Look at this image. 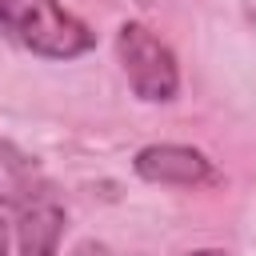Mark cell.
Returning a JSON list of instances; mask_svg holds the SVG:
<instances>
[{
    "instance_id": "6da1fadb",
    "label": "cell",
    "mask_w": 256,
    "mask_h": 256,
    "mask_svg": "<svg viewBox=\"0 0 256 256\" xmlns=\"http://www.w3.org/2000/svg\"><path fill=\"white\" fill-rule=\"evenodd\" d=\"M0 32L44 60H76L96 48V32L60 0H0Z\"/></svg>"
},
{
    "instance_id": "7a4b0ae2",
    "label": "cell",
    "mask_w": 256,
    "mask_h": 256,
    "mask_svg": "<svg viewBox=\"0 0 256 256\" xmlns=\"http://www.w3.org/2000/svg\"><path fill=\"white\" fill-rule=\"evenodd\" d=\"M116 60L132 84V92L144 104H168L180 92V64L172 48L148 28V24H120L116 32Z\"/></svg>"
},
{
    "instance_id": "3957f363",
    "label": "cell",
    "mask_w": 256,
    "mask_h": 256,
    "mask_svg": "<svg viewBox=\"0 0 256 256\" xmlns=\"http://www.w3.org/2000/svg\"><path fill=\"white\" fill-rule=\"evenodd\" d=\"M132 172L148 184H180V188L216 180V164L192 144H148L136 152Z\"/></svg>"
},
{
    "instance_id": "277c9868",
    "label": "cell",
    "mask_w": 256,
    "mask_h": 256,
    "mask_svg": "<svg viewBox=\"0 0 256 256\" xmlns=\"http://www.w3.org/2000/svg\"><path fill=\"white\" fill-rule=\"evenodd\" d=\"M60 236H64V208L52 200V192L20 204V216H16L20 256H56Z\"/></svg>"
},
{
    "instance_id": "5b68a950",
    "label": "cell",
    "mask_w": 256,
    "mask_h": 256,
    "mask_svg": "<svg viewBox=\"0 0 256 256\" xmlns=\"http://www.w3.org/2000/svg\"><path fill=\"white\" fill-rule=\"evenodd\" d=\"M44 192H48V184H44L36 160L24 156L16 144L0 140V204H4V208H8V204L20 208V204H28V200H36V196H44Z\"/></svg>"
},
{
    "instance_id": "8992f818",
    "label": "cell",
    "mask_w": 256,
    "mask_h": 256,
    "mask_svg": "<svg viewBox=\"0 0 256 256\" xmlns=\"http://www.w3.org/2000/svg\"><path fill=\"white\" fill-rule=\"evenodd\" d=\"M8 236H12V228H8V212H4V204H0V256H8Z\"/></svg>"
},
{
    "instance_id": "52a82bcc",
    "label": "cell",
    "mask_w": 256,
    "mask_h": 256,
    "mask_svg": "<svg viewBox=\"0 0 256 256\" xmlns=\"http://www.w3.org/2000/svg\"><path fill=\"white\" fill-rule=\"evenodd\" d=\"M188 256H228V252H220V248H196V252H188Z\"/></svg>"
}]
</instances>
